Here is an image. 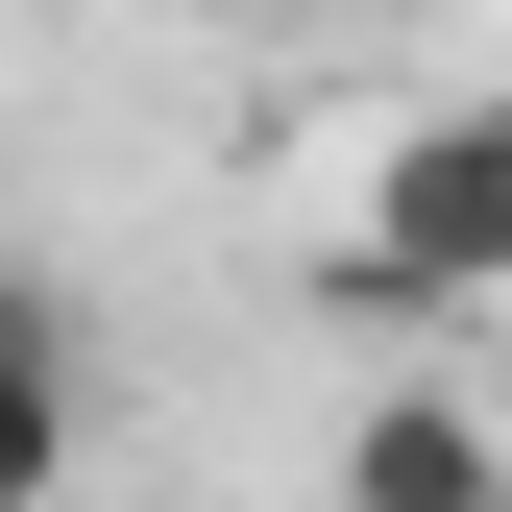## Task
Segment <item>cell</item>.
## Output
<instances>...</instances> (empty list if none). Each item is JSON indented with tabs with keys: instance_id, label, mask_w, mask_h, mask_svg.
Here are the masks:
<instances>
[{
	"instance_id": "obj_1",
	"label": "cell",
	"mask_w": 512,
	"mask_h": 512,
	"mask_svg": "<svg viewBox=\"0 0 512 512\" xmlns=\"http://www.w3.org/2000/svg\"><path fill=\"white\" fill-rule=\"evenodd\" d=\"M512 293V98H439L366 147V220H342V317H488Z\"/></svg>"
},
{
	"instance_id": "obj_2",
	"label": "cell",
	"mask_w": 512,
	"mask_h": 512,
	"mask_svg": "<svg viewBox=\"0 0 512 512\" xmlns=\"http://www.w3.org/2000/svg\"><path fill=\"white\" fill-rule=\"evenodd\" d=\"M25 488H74V293L0 269V512Z\"/></svg>"
},
{
	"instance_id": "obj_3",
	"label": "cell",
	"mask_w": 512,
	"mask_h": 512,
	"mask_svg": "<svg viewBox=\"0 0 512 512\" xmlns=\"http://www.w3.org/2000/svg\"><path fill=\"white\" fill-rule=\"evenodd\" d=\"M342 488H415V512H464V488H512V439H488L464 391H366V415H342Z\"/></svg>"
}]
</instances>
